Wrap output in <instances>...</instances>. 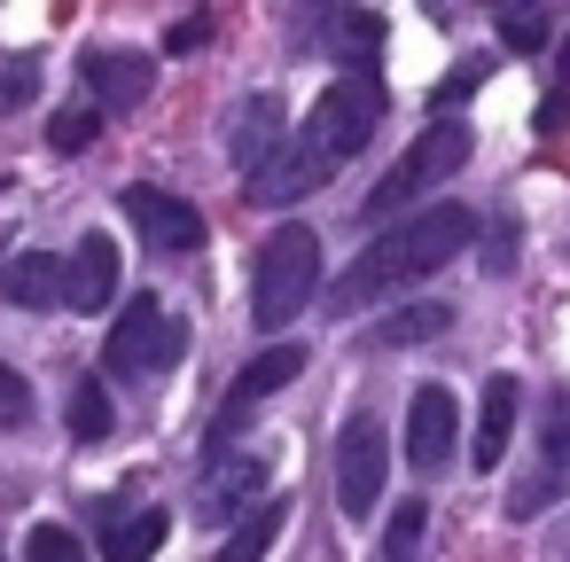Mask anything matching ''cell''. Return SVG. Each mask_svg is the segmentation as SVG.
Wrapping results in <instances>:
<instances>
[{
  "label": "cell",
  "instance_id": "cell-12",
  "mask_svg": "<svg viewBox=\"0 0 570 562\" xmlns=\"http://www.w3.org/2000/svg\"><path fill=\"white\" fill-rule=\"evenodd\" d=\"M297 375H305V344H266V352H258V359H250V367L235 375V391L219 398V437H227V430H235V422H243V414H250L258 398L289 391Z\"/></svg>",
  "mask_w": 570,
  "mask_h": 562
},
{
  "label": "cell",
  "instance_id": "cell-5",
  "mask_svg": "<svg viewBox=\"0 0 570 562\" xmlns=\"http://www.w3.org/2000/svg\"><path fill=\"white\" fill-rule=\"evenodd\" d=\"M375 126H383V79L344 71V79L321 87V102L305 110V149H313L321 165H344V157H360V149L375 141Z\"/></svg>",
  "mask_w": 570,
  "mask_h": 562
},
{
  "label": "cell",
  "instance_id": "cell-22",
  "mask_svg": "<svg viewBox=\"0 0 570 562\" xmlns=\"http://www.w3.org/2000/svg\"><path fill=\"white\" fill-rule=\"evenodd\" d=\"M95 134H102V110H95V102H79V110H56L48 149H56V157H79V149H95Z\"/></svg>",
  "mask_w": 570,
  "mask_h": 562
},
{
  "label": "cell",
  "instance_id": "cell-13",
  "mask_svg": "<svg viewBox=\"0 0 570 562\" xmlns=\"http://www.w3.org/2000/svg\"><path fill=\"white\" fill-rule=\"evenodd\" d=\"M243 180H250V188H243L250 204H297V196H313V188L328 180V165H321L305 141H282V149H274V157H258Z\"/></svg>",
  "mask_w": 570,
  "mask_h": 562
},
{
  "label": "cell",
  "instance_id": "cell-31",
  "mask_svg": "<svg viewBox=\"0 0 570 562\" xmlns=\"http://www.w3.org/2000/svg\"><path fill=\"white\" fill-rule=\"evenodd\" d=\"M0 562H9V554H0Z\"/></svg>",
  "mask_w": 570,
  "mask_h": 562
},
{
  "label": "cell",
  "instance_id": "cell-29",
  "mask_svg": "<svg viewBox=\"0 0 570 562\" xmlns=\"http://www.w3.org/2000/svg\"><path fill=\"white\" fill-rule=\"evenodd\" d=\"M204 32H212V24H204V17H188V24H173V32H165V48H173V56H188Z\"/></svg>",
  "mask_w": 570,
  "mask_h": 562
},
{
  "label": "cell",
  "instance_id": "cell-11",
  "mask_svg": "<svg viewBox=\"0 0 570 562\" xmlns=\"http://www.w3.org/2000/svg\"><path fill=\"white\" fill-rule=\"evenodd\" d=\"M63 305L71 313H110L118 305V243L110 235H79V250L63 258Z\"/></svg>",
  "mask_w": 570,
  "mask_h": 562
},
{
  "label": "cell",
  "instance_id": "cell-8",
  "mask_svg": "<svg viewBox=\"0 0 570 562\" xmlns=\"http://www.w3.org/2000/svg\"><path fill=\"white\" fill-rule=\"evenodd\" d=\"M258 507H266V453H219L196 492V523H235Z\"/></svg>",
  "mask_w": 570,
  "mask_h": 562
},
{
  "label": "cell",
  "instance_id": "cell-17",
  "mask_svg": "<svg viewBox=\"0 0 570 562\" xmlns=\"http://www.w3.org/2000/svg\"><path fill=\"white\" fill-rule=\"evenodd\" d=\"M453 328V305H399V313H383L375 328H367V344L375 352H414V344H430V336H445Z\"/></svg>",
  "mask_w": 570,
  "mask_h": 562
},
{
  "label": "cell",
  "instance_id": "cell-10",
  "mask_svg": "<svg viewBox=\"0 0 570 562\" xmlns=\"http://www.w3.org/2000/svg\"><path fill=\"white\" fill-rule=\"evenodd\" d=\"M79 79L95 87V110L110 118V110H141V102H149L157 63H149V56H126V48H87V56H79Z\"/></svg>",
  "mask_w": 570,
  "mask_h": 562
},
{
  "label": "cell",
  "instance_id": "cell-30",
  "mask_svg": "<svg viewBox=\"0 0 570 562\" xmlns=\"http://www.w3.org/2000/svg\"><path fill=\"white\" fill-rule=\"evenodd\" d=\"M554 562H570V531H562V546H554Z\"/></svg>",
  "mask_w": 570,
  "mask_h": 562
},
{
  "label": "cell",
  "instance_id": "cell-1",
  "mask_svg": "<svg viewBox=\"0 0 570 562\" xmlns=\"http://www.w3.org/2000/svg\"><path fill=\"white\" fill-rule=\"evenodd\" d=\"M469 243H476V211H469V204H430V211L383 227V235L328 282V313H367L375 297L414 289V282H430L438 266H453Z\"/></svg>",
  "mask_w": 570,
  "mask_h": 562
},
{
  "label": "cell",
  "instance_id": "cell-15",
  "mask_svg": "<svg viewBox=\"0 0 570 562\" xmlns=\"http://www.w3.org/2000/svg\"><path fill=\"white\" fill-rule=\"evenodd\" d=\"M0 297H9L17 313H56L63 305V258L56 250H24L0 266Z\"/></svg>",
  "mask_w": 570,
  "mask_h": 562
},
{
  "label": "cell",
  "instance_id": "cell-4",
  "mask_svg": "<svg viewBox=\"0 0 570 562\" xmlns=\"http://www.w3.org/2000/svg\"><path fill=\"white\" fill-rule=\"evenodd\" d=\"M461 165H469V126H461V118H438V126H430V134H422V141L391 165V172H383V188L367 196V219L383 227V219L414 211V204H422L430 188H445Z\"/></svg>",
  "mask_w": 570,
  "mask_h": 562
},
{
  "label": "cell",
  "instance_id": "cell-20",
  "mask_svg": "<svg viewBox=\"0 0 570 562\" xmlns=\"http://www.w3.org/2000/svg\"><path fill=\"white\" fill-rule=\"evenodd\" d=\"M422 531H430V500H399V507L383 515L375 562H422Z\"/></svg>",
  "mask_w": 570,
  "mask_h": 562
},
{
  "label": "cell",
  "instance_id": "cell-28",
  "mask_svg": "<svg viewBox=\"0 0 570 562\" xmlns=\"http://www.w3.org/2000/svg\"><path fill=\"white\" fill-rule=\"evenodd\" d=\"M515 266V227H492V243H484V274H508Z\"/></svg>",
  "mask_w": 570,
  "mask_h": 562
},
{
  "label": "cell",
  "instance_id": "cell-27",
  "mask_svg": "<svg viewBox=\"0 0 570 562\" xmlns=\"http://www.w3.org/2000/svg\"><path fill=\"white\" fill-rule=\"evenodd\" d=\"M32 95H40V63H0V118L24 110Z\"/></svg>",
  "mask_w": 570,
  "mask_h": 562
},
{
  "label": "cell",
  "instance_id": "cell-24",
  "mask_svg": "<svg viewBox=\"0 0 570 562\" xmlns=\"http://www.w3.org/2000/svg\"><path fill=\"white\" fill-rule=\"evenodd\" d=\"M500 40H508L515 56H539V48L554 40V17H547V9H500Z\"/></svg>",
  "mask_w": 570,
  "mask_h": 562
},
{
  "label": "cell",
  "instance_id": "cell-14",
  "mask_svg": "<svg viewBox=\"0 0 570 562\" xmlns=\"http://www.w3.org/2000/svg\"><path fill=\"white\" fill-rule=\"evenodd\" d=\"M515 375H484V406H476V430H469V469H500L508 461V437H515Z\"/></svg>",
  "mask_w": 570,
  "mask_h": 562
},
{
  "label": "cell",
  "instance_id": "cell-6",
  "mask_svg": "<svg viewBox=\"0 0 570 562\" xmlns=\"http://www.w3.org/2000/svg\"><path fill=\"white\" fill-rule=\"evenodd\" d=\"M383 469H391L383 422H375L367 406H352L344 430H336V507H344L352 523H367V515L383 507Z\"/></svg>",
  "mask_w": 570,
  "mask_h": 562
},
{
  "label": "cell",
  "instance_id": "cell-3",
  "mask_svg": "<svg viewBox=\"0 0 570 562\" xmlns=\"http://www.w3.org/2000/svg\"><path fill=\"white\" fill-rule=\"evenodd\" d=\"M180 352H188L180 313H173L165 297H134V305L110 321V336H102V375H118V383H149V375H165Z\"/></svg>",
  "mask_w": 570,
  "mask_h": 562
},
{
  "label": "cell",
  "instance_id": "cell-7",
  "mask_svg": "<svg viewBox=\"0 0 570 562\" xmlns=\"http://www.w3.org/2000/svg\"><path fill=\"white\" fill-rule=\"evenodd\" d=\"M118 211L134 219V235H141L157 258H188V250H204V211H196L188 196H173V188H126Z\"/></svg>",
  "mask_w": 570,
  "mask_h": 562
},
{
  "label": "cell",
  "instance_id": "cell-16",
  "mask_svg": "<svg viewBox=\"0 0 570 562\" xmlns=\"http://www.w3.org/2000/svg\"><path fill=\"white\" fill-rule=\"evenodd\" d=\"M165 515L157 507H141V515H126V507H110L102 515V562H149L157 546H165Z\"/></svg>",
  "mask_w": 570,
  "mask_h": 562
},
{
  "label": "cell",
  "instance_id": "cell-26",
  "mask_svg": "<svg viewBox=\"0 0 570 562\" xmlns=\"http://www.w3.org/2000/svg\"><path fill=\"white\" fill-rule=\"evenodd\" d=\"M24 422H32V383L0 359V430H24Z\"/></svg>",
  "mask_w": 570,
  "mask_h": 562
},
{
  "label": "cell",
  "instance_id": "cell-21",
  "mask_svg": "<svg viewBox=\"0 0 570 562\" xmlns=\"http://www.w3.org/2000/svg\"><path fill=\"white\" fill-rule=\"evenodd\" d=\"M282 149V110H274V95H258V102H243V134H235V157H243V172L258 165V157H274Z\"/></svg>",
  "mask_w": 570,
  "mask_h": 562
},
{
  "label": "cell",
  "instance_id": "cell-9",
  "mask_svg": "<svg viewBox=\"0 0 570 562\" xmlns=\"http://www.w3.org/2000/svg\"><path fill=\"white\" fill-rule=\"evenodd\" d=\"M453 437H461L453 391H445V383H422L414 406H406V469H414V476H438L445 453H453Z\"/></svg>",
  "mask_w": 570,
  "mask_h": 562
},
{
  "label": "cell",
  "instance_id": "cell-2",
  "mask_svg": "<svg viewBox=\"0 0 570 562\" xmlns=\"http://www.w3.org/2000/svg\"><path fill=\"white\" fill-rule=\"evenodd\" d=\"M313 289H321V235L313 227H274L250 258V321L274 336L313 305Z\"/></svg>",
  "mask_w": 570,
  "mask_h": 562
},
{
  "label": "cell",
  "instance_id": "cell-23",
  "mask_svg": "<svg viewBox=\"0 0 570 562\" xmlns=\"http://www.w3.org/2000/svg\"><path fill=\"white\" fill-rule=\"evenodd\" d=\"M24 562H95V554H87V539H79L71 523H32Z\"/></svg>",
  "mask_w": 570,
  "mask_h": 562
},
{
  "label": "cell",
  "instance_id": "cell-18",
  "mask_svg": "<svg viewBox=\"0 0 570 562\" xmlns=\"http://www.w3.org/2000/svg\"><path fill=\"white\" fill-rule=\"evenodd\" d=\"M282 523H289V500H266L258 515H243V523L227 531V546H219L212 562H266L274 539H282Z\"/></svg>",
  "mask_w": 570,
  "mask_h": 562
},
{
  "label": "cell",
  "instance_id": "cell-25",
  "mask_svg": "<svg viewBox=\"0 0 570 562\" xmlns=\"http://www.w3.org/2000/svg\"><path fill=\"white\" fill-rule=\"evenodd\" d=\"M484 71H492V63H476V56H469V63L453 71V79H438V95H430V110H438V118H453V110H461V102H469V95L484 87Z\"/></svg>",
  "mask_w": 570,
  "mask_h": 562
},
{
  "label": "cell",
  "instance_id": "cell-19",
  "mask_svg": "<svg viewBox=\"0 0 570 562\" xmlns=\"http://www.w3.org/2000/svg\"><path fill=\"white\" fill-rule=\"evenodd\" d=\"M110 430H118L110 383H102V375H79V383H71V437H79V445H102Z\"/></svg>",
  "mask_w": 570,
  "mask_h": 562
}]
</instances>
